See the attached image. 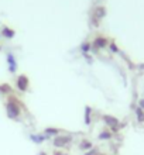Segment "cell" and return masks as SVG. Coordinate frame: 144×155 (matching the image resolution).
<instances>
[{"label": "cell", "mask_w": 144, "mask_h": 155, "mask_svg": "<svg viewBox=\"0 0 144 155\" xmlns=\"http://www.w3.org/2000/svg\"><path fill=\"white\" fill-rule=\"evenodd\" d=\"M16 100L14 102H8L7 103V114L10 118H17L20 114V106L16 104Z\"/></svg>", "instance_id": "obj_1"}, {"label": "cell", "mask_w": 144, "mask_h": 155, "mask_svg": "<svg viewBox=\"0 0 144 155\" xmlns=\"http://www.w3.org/2000/svg\"><path fill=\"white\" fill-rule=\"evenodd\" d=\"M105 13H106V10H105V7H103V6H99V7L95 8L93 16H92V20L95 21V27H98L99 20H102L103 17H105Z\"/></svg>", "instance_id": "obj_2"}, {"label": "cell", "mask_w": 144, "mask_h": 155, "mask_svg": "<svg viewBox=\"0 0 144 155\" xmlns=\"http://www.w3.org/2000/svg\"><path fill=\"white\" fill-rule=\"evenodd\" d=\"M103 120H105V123H106L107 126L110 127L112 130H119V120L116 117H113V116H103Z\"/></svg>", "instance_id": "obj_3"}, {"label": "cell", "mask_w": 144, "mask_h": 155, "mask_svg": "<svg viewBox=\"0 0 144 155\" xmlns=\"http://www.w3.org/2000/svg\"><path fill=\"white\" fill-rule=\"evenodd\" d=\"M71 141H72V138L69 135H62V137H57L54 140V145L55 147H66Z\"/></svg>", "instance_id": "obj_4"}, {"label": "cell", "mask_w": 144, "mask_h": 155, "mask_svg": "<svg viewBox=\"0 0 144 155\" xmlns=\"http://www.w3.org/2000/svg\"><path fill=\"white\" fill-rule=\"evenodd\" d=\"M28 78L25 76V75H20V76L17 78V86H18V89L21 90V92H24V90H27V87H28Z\"/></svg>", "instance_id": "obj_5"}, {"label": "cell", "mask_w": 144, "mask_h": 155, "mask_svg": "<svg viewBox=\"0 0 144 155\" xmlns=\"http://www.w3.org/2000/svg\"><path fill=\"white\" fill-rule=\"evenodd\" d=\"M107 44V41L105 37H102V35H99V37H96L95 42H93V45H95L96 48H105Z\"/></svg>", "instance_id": "obj_6"}, {"label": "cell", "mask_w": 144, "mask_h": 155, "mask_svg": "<svg viewBox=\"0 0 144 155\" xmlns=\"http://www.w3.org/2000/svg\"><path fill=\"white\" fill-rule=\"evenodd\" d=\"M136 114H137V120L140 123H144V110L141 107H137L136 109Z\"/></svg>", "instance_id": "obj_7"}, {"label": "cell", "mask_w": 144, "mask_h": 155, "mask_svg": "<svg viewBox=\"0 0 144 155\" xmlns=\"http://www.w3.org/2000/svg\"><path fill=\"white\" fill-rule=\"evenodd\" d=\"M3 35H6L7 38H12L13 35H14V31H12L10 28H4L3 30Z\"/></svg>", "instance_id": "obj_8"}, {"label": "cell", "mask_w": 144, "mask_h": 155, "mask_svg": "<svg viewBox=\"0 0 144 155\" xmlns=\"http://www.w3.org/2000/svg\"><path fill=\"white\" fill-rule=\"evenodd\" d=\"M59 131L57 128H45V134H52V135H57Z\"/></svg>", "instance_id": "obj_9"}, {"label": "cell", "mask_w": 144, "mask_h": 155, "mask_svg": "<svg viewBox=\"0 0 144 155\" xmlns=\"http://www.w3.org/2000/svg\"><path fill=\"white\" fill-rule=\"evenodd\" d=\"M31 138H33V141H35V143H42V141H44V137H41V135H31Z\"/></svg>", "instance_id": "obj_10"}, {"label": "cell", "mask_w": 144, "mask_h": 155, "mask_svg": "<svg viewBox=\"0 0 144 155\" xmlns=\"http://www.w3.org/2000/svg\"><path fill=\"white\" fill-rule=\"evenodd\" d=\"M99 137H100V140H109L110 138V133H105V131H103Z\"/></svg>", "instance_id": "obj_11"}, {"label": "cell", "mask_w": 144, "mask_h": 155, "mask_svg": "<svg viewBox=\"0 0 144 155\" xmlns=\"http://www.w3.org/2000/svg\"><path fill=\"white\" fill-rule=\"evenodd\" d=\"M89 111H91V109H89V107H86V118H85V123H86V124H89V123H91V120H89Z\"/></svg>", "instance_id": "obj_12"}, {"label": "cell", "mask_w": 144, "mask_h": 155, "mask_svg": "<svg viewBox=\"0 0 144 155\" xmlns=\"http://www.w3.org/2000/svg\"><path fill=\"white\" fill-rule=\"evenodd\" d=\"M85 147H91V143H88V141H83L82 143V148L85 150Z\"/></svg>", "instance_id": "obj_13"}, {"label": "cell", "mask_w": 144, "mask_h": 155, "mask_svg": "<svg viewBox=\"0 0 144 155\" xmlns=\"http://www.w3.org/2000/svg\"><path fill=\"white\" fill-rule=\"evenodd\" d=\"M110 49L113 51V52H117V47H116L115 44H112V45H110Z\"/></svg>", "instance_id": "obj_14"}, {"label": "cell", "mask_w": 144, "mask_h": 155, "mask_svg": "<svg viewBox=\"0 0 144 155\" xmlns=\"http://www.w3.org/2000/svg\"><path fill=\"white\" fill-rule=\"evenodd\" d=\"M139 107H141V109L144 110V99H143V100H140V106H139Z\"/></svg>", "instance_id": "obj_15"}, {"label": "cell", "mask_w": 144, "mask_h": 155, "mask_svg": "<svg viewBox=\"0 0 144 155\" xmlns=\"http://www.w3.org/2000/svg\"><path fill=\"white\" fill-rule=\"evenodd\" d=\"M89 49V45H83V51H88Z\"/></svg>", "instance_id": "obj_16"}, {"label": "cell", "mask_w": 144, "mask_h": 155, "mask_svg": "<svg viewBox=\"0 0 144 155\" xmlns=\"http://www.w3.org/2000/svg\"><path fill=\"white\" fill-rule=\"evenodd\" d=\"M55 155H64V154H61V152H57V151H55Z\"/></svg>", "instance_id": "obj_17"}]
</instances>
